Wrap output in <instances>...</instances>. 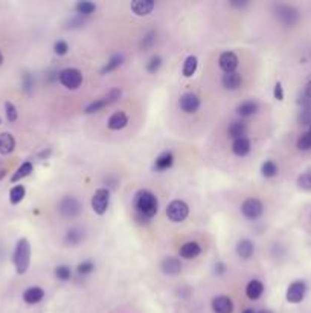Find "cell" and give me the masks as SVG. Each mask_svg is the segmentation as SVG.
<instances>
[{"instance_id": "1", "label": "cell", "mask_w": 311, "mask_h": 313, "mask_svg": "<svg viewBox=\"0 0 311 313\" xmlns=\"http://www.w3.org/2000/svg\"><path fill=\"white\" fill-rule=\"evenodd\" d=\"M134 210L137 219L148 222L159 211V200L149 190H140L134 197Z\"/></svg>"}, {"instance_id": "2", "label": "cell", "mask_w": 311, "mask_h": 313, "mask_svg": "<svg viewBox=\"0 0 311 313\" xmlns=\"http://www.w3.org/2000/svg\"><path fill=\"white\" fill-rule=\"evenodd\" d=\"M31 265V244L26 238H20L14 251V266L19 275L28 272Z\"/></svg>"}, {"instance_id": "3", "label": "cell", "mask_w": 311, "mask_h": 313, "mask_svg": "<svg viewBox=\"0 0 311 313\" xmlns=\"http://www.w3.org/2000/svg\"><path fill=\"white\" fill-rule=\"evenodd\" d=\"M275 17L282 26H294L299 22V13L290 5L279 4L275 7Z\"/></svg>"}, {"instance_id": "4", "label": "cell", "mask_w": 311, "mask_h": 313, "mask_svg": "<svg viewBox=\"0 0 311 313\" xmlns=\"http://www.w3.org/2000/svg\"><path fill=\"white\" fill-rule=\"evenodd\" d=\"M110 205V191L107 188H99L92 196V210L98 216H104Z\"/></svg>"}, {"instance_id": "5", "label": "cell", "mask_w": 311, "mask_h": 313, "mask_svg": "<svg viewBox=\"0 0 311 313\" xmlns=\"http://www.w3.org/2000/svg\"><path fill=\"white\" fill-rule=\"evenodd\" d=\"M167 216L173 223H182L189 216V206L183 200H173L167 208Z\"/></svg>"}, {"instance_id": "6", "label": "cell", "mask_w": 311, "mask_h": 313, "mask_svg": "<svg viewBox=\"0 0 311 313\" xmlns=\"http://www.w3.org/2000/svg\"><path fill=\"white\" fill-rule=\"evenodd\" d=\"M241 213L246 219L249 220H256L263 216L264 213V205L263 202L256 197H249L243 202L241 205Z\"/></svg>"}, {"instance_id": "7", "label": "cell", "mask_w": 311, "mask_h": 313, "mask_svg": "<svg viewBox=\"0 0 311 313\" xmlns=\"http://www.w3.org/2000/svg\"><path fill=\"white\" fill-rule=\"evenodd\" d=\"M58 80L60 83L66 87V89H70V90H75L81 86L83 83V74L80 69H75V68H67V69H63L60 74H58Z\"/></svg>"}, {"instance_id": "8", "label": "cell", "mask_w": 311, "mask_h": 313, "mask_svg": "<svg viewBox=\"0 0 311 313\" xmlns=\"http://www.w3.org/2000/svg\"><path fill=\"white\" fill-rule=\"evenodd\" d=\"M119 96H121V90H119V89H113V90H110L109 95H106V96H102V98H99V99L90 102L89 106L86 107V113H96V112H101L104 107H109L110 104H113L115 101H118Z\"/></svg>"}, {"instance_id": "9", "label": "cell", "mask_w": 311, "mask_h": 313, "mask_svg": "<svg viewBox=\"0 0 311 313\" xmlns=\"http://www.w3.org/2000/svg\"><path fill=\"white\" fill-rule=\"evenodd\" d=\"M58 211H60L64 217H70V219H73V217H76V216L81 214L83 206H81V203H80L78 199H75V197H72V196H67V197H64V199H61V202H60V205H58Z\"/></svg>"}, {"instance_id": "10", "label": "cell", "mask_w": 311, "mask_h": 313, "mask_svg": "<svg viewBox=\"0 0 311 313\" xmlns=\"http://www.w3.org/2000/svg\"><path fill=\"white\" fill-rule=\"evenodd\" d=\"M179 106L185 113H195L200 109V98L195 93L186 92L180 96Z\"/></svg>"}, {"instance_id": "11", "label": "cell", "mask_w": 311, "mask_h": 313, "mask_svg": "<svg viewBox=\"0 0 311 313\" xmlns=\"http://www.w3.org/2000/svg\"><path fill=\"white\" fill-rule=\"evenodd\" d=\"M305 293H306L305 283L300 281V280L299 281H294L287 289V301L288 302H293V304H297V302H300L303 299Z\"/></svg>"}, {"instance_id": "12", "label": "cell", "mask_w": 311, "mask_h": 313, "mask_svg": "<svg viewBox=\"0 0 311 313\" xmlns=\"http://www.w3.org/2000/svg\"><path fill=\"white\" fill-rule=\"evenodd\" d=\"M218 65L220 68L224 71V74H230V72H235V69L238 68V57L235 52L232 50H226L220 55L218 58Z\"/></svg>"}, {"instance_id": "13", "label": "cell", "mask_w": 311, "mask_h": 313, "mask_svg": "<svg viewBox=\"0 0 311 313\" xmlns=\"http://www.w3.org/2000/svg\"><path fill=\"white\" fill-rule=\"evenodd\" d=\"M156 4L152 0H134L131 2L130 8L133 11L134 16H139V17H143V16H149L154 10Z\"/></svg>"}, {"instance_id": "14", "label": "cell", "mask_w": 311, "mask_h": 313, "mask_svg": "<svg viewBox=\"0 0 311 313\" xmlns=\"http://www.w3.org/2000/svg\"><path fill=\"white\" fill-rule=\"evenodd\" d=\"M161 269L165 275H179L180 271H182V265H180V260L176 258V257H167L164 262L161 263Z\"/></svg>"}, {"instance_id": "15", "label": "cell", "mask_w": 311, "mask_h": 313, "mask_svg": "<svg viewBox=\"0 0 311 313\" xmlns=\"http://www.w3.org/2000/svg\"><path fill=\"white\" fill-rule=\"evenodd\" d=\"M212 310L215 313H232L234 311V302L229 296L220 295L212 299Z\"/></svg>"}, {"instance_id": "16", "label": "cell", "mask_w": 311, "mask_h": 313, "mask_svg": "<svg viewBox=\"0 0 311 313\" xmlns=\"http://www.w3.org/2000/svg\"><path fill=\"white\" fill-rule=\"evenodd\" d=\"M127 124H128V116L124 113V112H115L110 118H109V122H107V126H109V129L110 130H115V132H118V130H122L124 127H127Z\"/></svg>"}, {"instance_id": "17", "label": "cell", "mask_w": 311, "mask_h": 313, "mask_svg": "<svg viewBox=\"0 0 311 313\" xmlns=\"http://www.w3.org/2000/svg\"><path fill=\"white\" fill-rule=\"evenodd\" d=\"M237 254L240 258L243 260H249L252 258V255L255 254V244L253 241H250L249 238H243L237 243Z\"/></svg>"}, {"instance_id": "18", "label": "cell", "mask_w": 311, "mask_h": 313, "mask_svg": "<svg viewBox=\"0 0 311 313\" xmlns=\"http://www.w3.org/2000/svg\"><path fill=\"white\" fill-rule=\"evenodd\" d=\"M200 252H201V247L197 241H186L180 247V257L185 260H192V258L198 257Z\"/></svg>"}, {"instance_id": "19", "label": "cell", "mask_w": 311, "mask_h": 313, "mask_svg": "<svg viewBox=\"0 0 311 313\" xmlns=\"http://www.w3.org/2000/svg\"><path fill=\"white\" fill-rule=\"evenodd\" d=\"M174 164V156L171 151H164L161 156H158V159L154 162V168L158 171H165L168 168H171Z\"/></svg>"}, {"instance_id": "20", "label": "cell", "mask_w": 311, "mask_h": 313, "mask_svg": "<svg viewBox=\"0 0 311 313\" xmlns=\"http://www.w3.org/2000/svg\"><path fill=\"white\" fill-rule=\"evenodd\" d=\"M252 150V144L247 138H240V139H235L234 144H232V151L234 154L240 156V158H244L247 156Z\"/></svg>"}, {"instance_id": "21", "label": "cell", "mask_w": 311, "mask_h": 313, "mask_svg": "<svg viewBox=\"0 0 311 313\" xmlns=\"http://www.w3.org/2000/svg\"><path fill=\"white\" fill-rule=\"evenodd\" d=\"M241 83H243V78H241V75L237 71L230 72V74H224L223 78H221V84L227 90H237L241 86Z\"/></svg>"}, {"instance_id": "22", "label": "cell", "mask_w": 311, "mask_h": 313, "mask_svg": "<svg viewBox=\"0 0 311 313\" xmlns=\"http://www.w3.org/2000/svg\"><path fill=\"white\" fill-rule=\"evenodd\" d=\"M43 298H44V290L41 287H37V286L26 289L25 293H23V301L26 304H38Z\"/></svg>"}, {"instance_id": "23", "label": "cell", "mask_w": 311, "mask_h": 313, "mask_svg": "<svg viewBox=\"0 0 311 313\" xmlns=\"http://www.w3.org/2000/svg\"><path fill=\"white\" fill-rule=\"evenodd\" d=\"M263 293H264V284L259 280H252L246 286V295L249 299H258V298H261Z\"/></svg>"}, {"instance_id": "24", "label": "cell", "mask_w": 311, "mask_h": 313, "mask_svg": "<svg viewBox=\"0 0 311 313\" xmlns=\"http://www.w3.org/2000/svg\"><path fill=\"white\" fill-rule=\"evenodd\" d=\"M16 148V139L11 133H0V154H11Z\"/></svg>"}, {"instance_id": "25", "label": "cell", "mask_w": 311, "mask_h": 313, "mask_svg": "<svg viewBox=\"0 0 311 313\" xmlns=\"http://www.w3.org/2000/svg\"><path fill=\"white\" fill-rule=\"evenodd\" d=\"M237 112H238L240 116H244V118L252 116L258 112V102L256 101H244L238 106Z\"/></svg>"}, {"instance_id": "26", "label": "cell", "mask_w": 311, "mask_h": 313, "mask_svg": "<svg viewBox=\"0 0 311 313\" xmlns=\"http://www.w3.org/2000/svg\"><path fill=\"white\" fill-rule=\"evenodd\" d=\"M83 240H84V231H81L78 228L69 229L66 237H64V241H66L67 246H78Z\"/></svg>"}, {"instance_id": "27", "label": "cell", "mask_w": 311, "mask_h": 313, "mask_svg": "<svg viewBox=\"0 0 311 313\" xmlns=\"http://www.w3.org/2000/svg\"><path fill=\"white\" fill-rule=\"evenodd\" d=\"M246 130H247L246 122H243V121H234L229 126V129H227V135L230 138H234V139H240V138H244Z\"/></svg>"}, {"instance_id": "28", "label": "cell", "mask_w": 311, "mask_h": 313, "mask_svg": "<svg viewBox=\"0 0 311 313\" xmlns=\"http://www.w3.org/2000/svg\"><path fill=\"white\" fill-rule=\"evenodd\" d=\"M197 66H198V60H197V57H195V55H189V57L185 60V63H183V75H185L186 78H191V77L195 74Z\"/></svg>"}, {"instance_id": "29", "label": "cell", "mask_w": 311, "mask_h": 313, "mask_svg": "<svg viewBox=\"0 0 311 313\" xmlns=\"http://www.w3.org/2000/svg\"><path fill=\"white\" fill-rule=\"evenodd\" d=\"M32 170H34V167H32L31 162H23V164L17 168V171L14 173V176L11 177V182H19V180L25 179L26 176H29V174L32 173Z\"/></svg>"}, {"instance_id": "30", "label": "cell", "mask_w": 311, "mask_h": 313, "mask_svg": "<svg viewBox=\"0 0 311 313\" xmlns=\"http://www.w3.org/2000/svg\"><path fill=\"white\" fill-rule=\"evenodd\" d=\"M75 10L80 16H90L96 11V5L93 2H89V0H81L75 5Z\"/></svg>"}, {"instance_id": "31", "label": "cell", "mask_w": 311, "mask_h": 313, "mask_svg": "<svg viewBox=\"0 0 311 313\" xmlns=\"http://www.w3.org/2000/svg\"><path fill=\"white\" fill-rule=\"evenodd\" d=\"M25 194H26L25 186H23V185H16V186H13L11 191H10V202H11L13 205H17V203H20V202L25 199Z\"/></svg>"}, {"instance_id": "32", "label": "cell", "mask_w": 311, "mask_h": 313, "mask_svg": "<svg viewBox=\"0 0 311 313\" xmlns=\"http://www.w3.org/2000/svg\"><path fill=\"white\" fill-rule=\"evenodd\" d=\"M278 165L273 162V161H266L264 164H263V167H261V173H263V176L264 177H275L276 174H278Z\"/></svg>"}, {"instance_id": "33", "label": "cell", "mask_w": 311, "mask_h": 313, "mask_svg": "<svg viewBox=\"0 0 311 313\" xmlns=\"http://www.w3.org/2000/svg\"><path fill=\"white\" fill-rule=\"evenodd\" d=\"M121 65H122V55H113V57L107 61V65L102 68L101 74H109V72L115 71L116 68H119Z\"/></svg>"}, {"instance_id": "34", "label": "cell", "mask_w": 311, "mask_h": 313, "mask_svg": "<svg viewBox=\"0 0 311 313\" xmlns=\"http://www.w3.org/2000/svg\"><path fill=\"white\" fill-rule=\"evenodd\" d=\"M297 186L305 191H311V171H305L297 177Z\"/></svg>"}, {"instance_id": "35", "label": "cell", "mask_w": 311, "mask_h": 313, "mask_svg": "<svg viewBox=\"0 0 311 313\" xmlns=\"http://www.w3.org/2000/svg\"><path fill=\"white\" fill-rule=\"evenodd\" d=\"M55 277H57L60 281H67V280H70V277H72V271H70V268L66 266V265L57 266V268H55Z\"/></svg>"}, {"instance_id": "36", "label": "cell", "mask_w": 311, "mask_h": 313, "mask_svg": "<svg viewBox=\"0 0 311 313\" xmlns=\"http://www.w3.org/2000/svg\"><path fill=\"white\" fill-rule=\"evenodd\" d=\"M5 113H7V119H8L10 122H16L17 118H19V113H17L16 106H14L13 102H10V101L5 102Z\"/></svg>"}, {"instance_id": "37", "label": "cell", "mask_w": 311, "mask_h": 313, "mask_svg": "<svg viewBox=\"0 0 311 313\" xmlns=\"http://www.w3.org/2000/svg\"><path fill=\"white\" fill-rule=\"evenodd\" d=\"M297 148L300 151H308L311 150V135L309 133H303L299 139H297Z\"/></svg>"}, {"instance_id": "38", "label": "cell", "mask_w": 311, "mask_h": 313, "mask_svg": "<svg viewBox=\"0 0 311 313\" xmlns=\"http://www.w3.org/2000/svg\"><path fill=\"white\" fill-rule=\"evenodd\" d=\"M299 124L302 126H311V106L302 107L299 113Z\"/></svg>"}, {"instance_id": "39", "label": "cell", "mask_w": 311, "mask_h": 313, "mask_svg": "<svg viewBox=\"0 0 311 313\" xmlns=\"http://www.w3.org/2000/svg\"><path fill=\"white\" fill-rule=\"evenodd\" d=\"M93 269H95V265H93V262H90V260H86V262L80 263V265H78V268H76V271H78V274H80V275H87V274H92V272H93Z\"/></svg>"}, {"instance_id": "40", "label": "cell", "mask_w": 311, "mask_h": 313, "mask_svg": "<svg viewBox=\"0 0 311 313\" xmlns=\"http://www.w3.org/2000/svg\"><path fill=\"white\" fill-rule=\"evenodd\" d=\"M162 66V58L161 57H152L151 60H149V63L146 65V71L149 72V74H156L159 71V68Z\"/></svg>"}, {"instance_id": "41", "label": "cell", "mask_w": 311, "mask_h": 313, "mask_svg": "<svg viewBox=\"0 0 311 313\" xmlns=\"http://www.w3.org/2000/svg\"><path fill=\"white\" fill-rule=\"evenodd\" d=\"M54 50H55V54L57 55H66L67 52H69V44L63 40H58L54 46Z\"/></svg>"}, {"instance_id": "42", "label": "cell", "mask_w": 311, "mask_h": 313, "mask_svg": "<svg viewBox=\"0 0 311 313\" xmlns=\"http://www.w3.org/2000/svg\"><path fill=\"white\" fill-rule=\"evenodd\" d=\"M32 87H34V80H32V77H31L29 74H25V77H23V89H25L26 92H31Z\"/></svg>"}, {"instance_id": "43", "label": "cell", "mask_w": 311, "mask_h": 313, "mask_svg": "<svg viewBox=\"0 0 311 313\" xmlns=\"http://www.w3.org/2000/svg\"><path fill=\"white\" fill-rule=\"evenodd\" d=\"M273 95L278 101H282L284 99V89H282V84L281 83H276L275 84V90H273Z\"/></svg>"}, {"instance_id": "44", "label": "cell", "mask_w": 311, "mask_h": 313, "mask_svg": "<svg viewBox=\"0 0 311 313\" xmlns=\"http://www.w3.org/2000/svg\"><path fill=\"white\" fill-rule=\"evenodd\" d=\"M152 41H154V34L152 32H149L146 37H143V41H142V47L146 50L151 44H152Z\"/></svg>"}, {"instance_id": "45", "label": "cell", "mask_w": 311, "mask_h": 313, "mask_svg": "<svg viewBox=\"0 0 311 313\" xmlns=\"http://www.w3.org/2000/svg\"><path fill=\"white\" fill-rule=\"evenodd\" d=\"M303 93L308 96V98H311V80L308 81V84L305 86V90H303Z\"/></svg>"}, {"instance_id": "46", "label": "cell", "mask_w": 311, "mask_h": 313, "mask_svg": "<svg viewBox=\"0 0 311 313\" xmlns=\"http://www.w3.org/2000/svg\"><path fill=\"white\" fill-rule=\"evenodd\" d=\"M215 269H217V272H218V274H224V271H226V266H224L223 263H218V265L215 266Z\"/></svg>"}, {"instance_id": "47", "label": "cell", "mask_w": 311, "mask_h": 313, "mask_svg": "<svg viewBox=\"0 0 311 313\" xmlns=\"http://www.w3.org/2000/svg\"><path fill=\"white\" fill-rule=\"evenodd\" d=\"M246 5H247V2H232V7H238V8H243Z\"/></svg>"}, {"instance_id": "48", "label": "cell", "mask_w": 311, "mask_h": 313, "mask_svg": "<svg viewBox=\"0 0 311 313\" xmlns=\"http://www.w3.org/2000/svg\"><path fill=\"white\" fill-rule=\"evenodd\" d=\"M243 313H258V311H255L253 308H246V310H244Z\"/></svg>"}, {"instance_id": "49", "label": "cell", "mask_w": 311, "mask_h": 313, "mask_svg": "<svg viewBox=\"0 0 311 313\" xmlns=\"http://www.w3.org/2000/svg\"><path fill=\"white\" fill-rule=\"evenodd\" d=\"M5 174H7V171H5V170H2V171H0V179H2Z\"/></svg>"}, {"instance_id": "50", "label": "cell", "mask_w": 311, "mask_h": 313, "mask_svg": "<svg viewBox=\"0 0 311 313\" xmlns=\"http://www.w3.org/2000/svg\"><path fill=\"white\" fill-rule=\"evenodd\" d=\"M2 63H4V55H2V52H0V66H2Z\"/></svg>"}, {"instance_id": "51", "label": "cell", "mask_w": 311, "mask_h": 313, "mask_svg": "<svg viewBox=\"0 0 311 313\" xmlns=\"http://www.w3.org/2000/svg\"><path fill=\"white\" fill-rule=\"evenodd\" d=\"M258 313H272V311H269V310H261V311H258Z\"/></svg>"}, {"instance_id": "52", "label": "cell", "mask_w": 311, "mask_h": 313, "mask_svg": "<svg viewBox=\"0 0 311 313\" xmlns=\"http://www.w3.org/2000/svg\"><path fill=\"white\" fill-rule=\"evenodd\" d=\"M308 133H309V135H311V126H309V132H308Z\"/></svg>"}]
</instances>
